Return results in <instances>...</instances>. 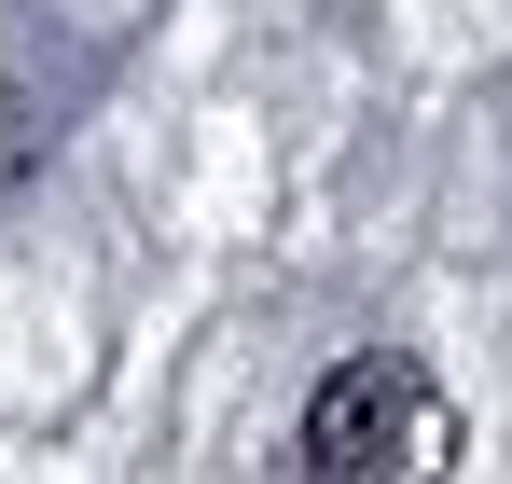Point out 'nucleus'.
Instances as JSON below:
<instances>
[{
	"mask_svg": "<svg viewBox=\"0 0 512 484\" xmlns=\"http://www.w3.org/2000/svg\"><path fill=\"white\" fill-rule=\"evenodd\" d=\"M443 457V388L402 346H360L333 388L305 402V471L319 484H374V471H429Z\"/></svg>",
	"mask_w": 512,
	"mask_h": 484,
	"instance_id": "1",
	"label": "nucleus"
}]
</instances>
